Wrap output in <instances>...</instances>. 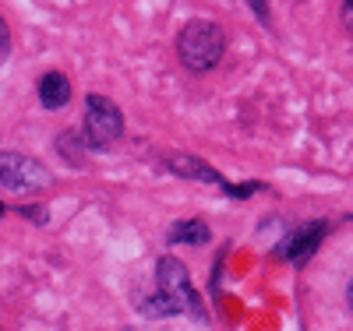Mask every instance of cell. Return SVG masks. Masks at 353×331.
<instances>
[{"mask_svg":"<svg viewBox=\"0 0 353 331\" xmlns=\"http://www.w3.org/2000/svg\"><path fill=\"white\" fill-rule=\"evenodd\" d=\"M343 25H346V32H353V0H350V4H343Z\"/></svg>","mask_w":353,"mask_h":331,"instance_id":"obj_9","label":"cell"},{"mask_svg":"<svg viewBox=\"0 0 353 331\" xmlns=\"http://www.w3.org/2000/svg\"><path fill=\"white\" fill-rule=\"evenodd\" d=\"M53 180V173L36 162V159H28V156H18V152H0V187H8V191H39L46 187Z\"/></svg>","mask_w":353,"mask_h":331,"instance_id":"obj_4","label":"cell"},{"mask_svg":"<svg viewBox=\"0 0 353 331\" xmlns=\"http://www.w3.org/2000/svg\"><path fill=\"white\" fill-rule=\"evenodd\" d=\"M39 99H43L46 109H61V106H68V99H71V81H68L61 71L43 74V81H39Z\"/></svg>","mask_w":353,"mask_h":331,"instance_id":"obj_5","label":"cell"},{"mask_svg":"<svg viewBox=\"0 0 353 331\" xmlns=\"http://www.w3.org/2000/svg\"><path fill=\"white\" fill-rule=\"evenodd\" d=\"M223 50H226V32L216 21H191L176 39V53H181L184 67L194 74L212 71L223 60Z\"/></svg>","mask_w":353,"mask_h":331,"instance_id":"obj_2","label":"cell"},{"mask_svg":"<svg viewBox=\"0 0 353 331\" xmlns=\"http://www.w3.org/2000/svg\"><path fill=\"white\" fill-rule=\"evenodd\" d=\"M124 134V113L113 106L106 96H88L85 99V138L88 145L106 148Z\"/></svg>","mask_w":353,"mask_h":331,"instance_id":"obj_3","label":"cell"},{"mask_svg":"<svg viewBox=\"0 0 353 331\" xmlns=\"http://www.w3.org/2000/svg\"><path fill=\"white\" fill-rule=\"evenodd\" d=\"M346 299H350V307H353V282H350V292H346Z\"/></svg>","mask_w":353,"mask_h":331,"instance_id":"obj_11","label":"cell"},{"mask_svg":"<svg viewBox=\"0 0 353 331\" xmlns=\"http://www.w3.org/2000/svg\"><path fill=\"white\" fill-rule=\"evenodd\" d=\"M170 169L173 173H181V176H198V180H219L209 166H205V162H198L194 156H173L170 159Z\"/></svg>","mask_w":353,"mask_h":331,"instance_id":"obj_7","label":"cell"},{"mask_svg":"<svg viewBox=\"0 0 353 331\" xmlns=\"http://www.w3.org/2000/svg\"><path fill=\"white\" fill-rule=\"evenodd\" d=\"M156 286H159V296L152 303H145V314H198L201 303H198V292L188 279V268L173 257H163L159 268H156Z\"/></svg>","mask_w":353,"mask_h":331,"instance_id":"obj_1","label":"cell"},{"mask_svg":"<svg viewBox=\"0 0 353 331\" xmlns=\"http://www.w3.org/2000/svg\"><path fill=\"white\" fill-rule=\"evenodd\" d=\"M321 233H325V226H307V229H301L297 236L290 239L286 257H297V261H304V257H307V250H314V247L321 244Z\"/></svg>","mask_w":353,"mask_h":331,"instance_id":"obj_6","label":"cell"},{"mask_svg":"<svg viewBox=\"0 0 353 331\" xmlns=\"http://www.w3.org/2000/svg\"><path fill=\"white\" fill-rule=\"evenodd\" d=\"M170 236L181 239V244H205V239H209V226L198 222V219H188V222H176L170 229Z\"/></svg>","mask_w":353,"mask_h":331,"instance_id":"obj_8","label":"cell"},{"mask_svg":"<svg viewBox=\"0 0 353 331\" xmlns=\"http://www.w3.org/2000/svg\"><path fill=\"white\" fill-rule=\"evenodd\" d=\"M8 53V25H4V18H0V56Z\"/></svg>","mask_w":353,"mask_h":331,"instance_id":"obj_10","label":"cell"}]
</instances>
